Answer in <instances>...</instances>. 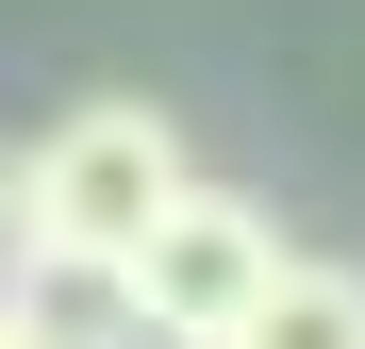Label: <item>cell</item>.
Here are the masks:
<instances>
[{
  "label": "cell",
  "mask_w": 365,
  "mask_h": 349,
  "mask_svg": "<svg viewBox=\"0 0 365 349\" xmlns=\"http://www.w3.org/2000/svg\"><path fill=\"white\" fill-rule=\"evenodd\" d=\"M34 349H150V300H133V250H17L0 266Z\"/></svg>",
  "instance_id": "obj_3"
},
{
  "label": "cell",
  "mask_w": 365,
  "mask_h": 349,
  "mask_svg": "<svg viewBox=\"0 0 365 349\" xmlns=\"http://www.w3.org/2000/svg\"><path fill=\"white\" fill-rule=\"evenodd\" d=\"M200 183L166 100H67L34 133V250H133V233Z\"/></svg>",
  "instance_id": "obj_1"
},
{
  "label": "cell",
  "mask_w": 365,
  "mask_h": 349,
  "mask_svg": "<svg viewBox=\"0 0 365 349\" xmlns=\"http://www.w3.org/2000/svg\"><path fill=\"white\" fill-rule=\"evenodd\" d=\"M282 283V216L232 200V183H182L150 233H133V300H150V349H232Z\"/></svg>",
  "instance_id": "obj_2"
},
{
  "label": "cell",
  "mask_w": 365,
  "mask_h": 349,
  "mask_svg": "<svg viewBox=\"0 0 365 349\" xmlns=\"http://www.w3.org/2000/svg\"><path fill=\"white\" fill-rule=\"evenodd\" d=\"M232 349H365V266H332V250H282L266 316L232 333Z\"/></svg>",
  "instance_id": "obj_4"
},
{
  "label": "cell",
  "mask_w": 365,
  "mask_h": 349,
  "mask_svg": "<svg viewBox=\"0 0 365 349\" xmlns=\"http://www.w3.org/2000/svg\"><path fill=\"white\" fill-rule=\"evenodd\" d=\"M0 349H34V333H17V300H0Z\"/></svg>",
  "instance_id": "obj_6"
},
{
  "label": "cell",
  "mask_w": 365,
  "mask_h": 349,
  "mask_svg": "<svg viewBox=\"0 0 365 349\" xmlns=\"http://www.w3.org/2000/svg\"><path fill=\"white\" fill-rule=\"evenodd\" d=\"M17 250H34V150L0 133V266H17Z\"/></svg>",
  "instance_id": "obj_5"
}]
</instances>
